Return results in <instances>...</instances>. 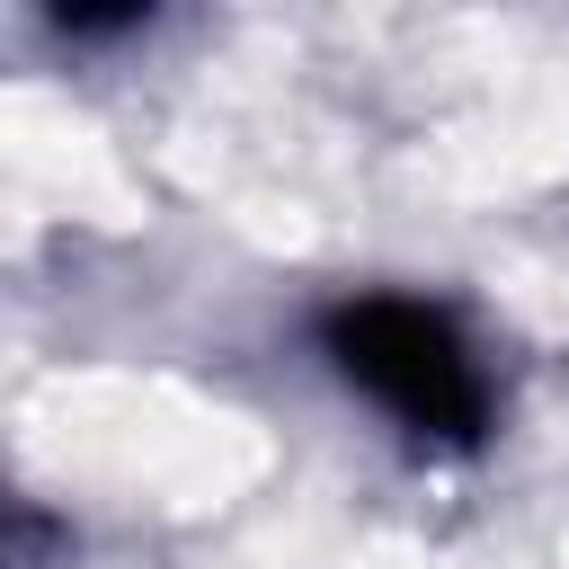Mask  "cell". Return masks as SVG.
<instances>
[{
	"label": "cell",
	"instance_id": "obj_2",
	"mask_svg": "<svg viewBox=\"0 0 569 569\" xmlns=\"http://www.w3.org/2000/svg\"><path fill=\"white\" fill-rule=\"evenodd\" d=\"M133 27H151V9H53V36H71V44H107Z\"/></svg>",
	"mask_w": 569,
	"mask_h": 569
},
{
	"label": "cell",
	"instance_id": "obj_1",
	"mask_svg": "<svg viewBox=\"0 0 569 569\" xmlns=\"http://www.w3.org/2000/svg\"><path fill=\"white\" fill-rule=\"evenodd\" d=\"M320 365L418 453H480L498 427V382L480 338L462 329L453 302L409 293V284H365L320 302L311 320Z\"/></svg>",
	"mask_w": 569,
	"mask_h": 569
}]
</instances>
